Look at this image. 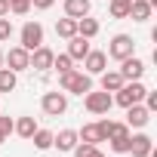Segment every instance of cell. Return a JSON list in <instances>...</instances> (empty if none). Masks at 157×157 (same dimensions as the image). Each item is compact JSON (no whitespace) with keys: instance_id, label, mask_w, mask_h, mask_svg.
<instances>
[{"instance_id":"14","label":"cell","mask_w":157,"mask_h":157,"mask_svg":"<svg viewBox=\"0 0 157 157\" xmlns=\"http://www.w3.org/2000/svg\"><path fill=\"white\" fill-rule=\"evenodd\" d=\"M123 83H126V80H123V74H120L117 68H114V71H108V68H105V71L99 74V86H102L105 93H117Z\"/></svg>"},{"instance_id":"7","label":"cell","mask_w":157,"mask_h":157,"mask_svg":"<svg viewBox=\"0 0 157 157\" xmlns=\"http://www.w3.org/2000/svg\"><path fill=\"white\" fill-rule=\"evenodd\" d=\"M28 59H31V52L25 49V46H13L10 52H3V65L10 68V71H28Z\"/></svg>"},{"instance_id":"28","label":"cell","mask_w":157,"mask_h":157,"mask_svg":"<svg viewBox=\"0 0 157 157\" xmlns=\"http://www.w3.org/2000/svg\"><path fill=\"white\" fill-rule=\"evenodd\" d=\"M10 37H13V22L6 16H0V43H6Z\"/></svg>"},{"instance_id":"5","label":"cell","mask_w":157,"mask_h":157,"mask_svg":"<svg viewBox=\"0 0 157 157\" xmlns=\"http://www.w3.org/2000/svg\"><path fill=\"white\" fill-rule=\"evenodd\" d=\"M40 108H43V114H46V117H62V114L68 111V93H59V90L43 93Z\"/></svg>"},{"instance_id":"9","label":"cell","mask_w":157,"mask_h":157,"mask_svg":"<svg viewBox=\"0 0 157 157\" xmlns=\"http://www.w3.org/2000/svg\"><path fill=\"white\" fill-rule=\"evenodd\" d=\"M105 68H108V56H105L102 49H90V52L83 56V71H86L90 77H99Z\"/></svg>"},{"instance_id":"3","label":"cell","mask_w":157,"mask_h":157,"mask_svg":"<svg viewBox=\"0 0 157 157\" xmlns=\"http://www.w3.org/2000/svg\"><path fill=\"white\" fill-rule=\"evenodd\" d=\"M83 108L90 111V114H108L111 108H114V96L111 93H105V90H90L86 96H83Z\"/></svg>"},{"instance_id":"19","label":"cell","mask_w":157,"mask_h":157,"mask_svg":"<svg viewBox=\"0 0 157 157\" xmlns=\"http://www.w3.org/2000/svg\"><path fill=\"white\" fill-rule=\"evenodd\" d=\"M34 129H37L34 117H19V120H13V132H16L19 139H31V136H34Z\"/></svg>"},{"instance_id":"21","label":"cell","mask_w":157,"mask_h":157,"mask_svg":"<svg viewBox=\"0 0 157 157\" xmlns=\"http://www.w3.org/2000/svg\"><path fill=\"white\" fill-rule=\"evenodd\" d=\"M28 142H34V148H37V151H49V148H52V132L37 126V129H34V136H31Z\"/></svg>"},{"instance_id":"32","label":"cell","mask_w":157,"mask_h":157,"mask_svg":"<svg viewBox=\"0 0 157 157\" xmlns=\"http://www.w3.org/2000/svg\"><path fill=\"white\" fill-rule=\"evenodd\" d=\"M56 0H31V10H49Z\"/></svg>"},{"instance_id":"27","label":"cell","mask_w":157,"mask_h":157,"mask_svg":"<svg viewBox=\"0 0 157 157\" xmlns=\"http://www.w3.org/2000/svg\"><path fill=\"white\" fill-rule=\"evenodd\" d=\"M10 13L13 16H28L31 13V0H10Z\"/></svg>"},{"instance_id":"11","label":"cell","mask_w":157,"mask_h":157,"mask_svg":"<svg viewBox=\"0 0 157 157\" xmlns=\"http://www.w3.org/2000/svg\"><path fill=\"white\" fill-rule=\"evenodd\" d=\"M151 151H154V139H151L148 132L129 136V151H126V154H132V157H148Z\"/></svg>"},{"instance_id":"4","label":"cell","mask_w":157,"mask_h":157,"mask_svg":"<svg viewBox=\"0 0 157 157\" xmlns=\"http://www.w3.org/2000/svg\"><path fill=\"white\" fill-rule=\"evenodd\" d=\"M105 56L114 59V62H123V59L136 56V40H132L129 34H114L111 43H108V52H105Z\"/></svg>"},{"instance_id":"24","label":"cell","mask_w":157,"mask_h":157,"mask_svg":"<svg viewBox=\"0 0 157 157\" xmlns=\"http://www.w3.org/2000/svg\"><path fill=\"white\" fill-rule=\"evenodd\" d=\"M129 3H132V0H108L111 19H129Z\"/></svg>"},{"instance_id":"16","label":"cell","mask_w":157,"mask_h":157,"mask_svg":"<svg viewBox=\"0 0 157 157\" xmlns=\"http://www.w3.org/2000/svg\"><path fill=\"white\" fill-rule=\"evenodd\" d=\"M90 10H93L90 0H65V16L68 19H83V16H90Z\"/></svg>"},{"instance_id":"2","label":"cell","mask_w":157,"mask_h":157,"mask_svg":"<svg viewBox=\"0 0 157 157\" xmlns=\"http://www.w3.org/2000/svg\"><path fill=\"white\" fill-rule=\"evenodd\" d=\"M145 83L142 80H126L117 93H114V105H120V108H129V105H136V102H142L145 99Z\"/></svg>"},{"instance_id":"29","label":"cell","mask_w":157,"mask_h":157,"mask_svg":"<svg viewBox=\"0 0 157 157\" xmlns=\"http://www.w3.org/2000/svg\"><path fill=\"white\" fill-rule=\"evenodd\" d=\"M13 132V117H0V145H3Z\"/></svg>"},{"instance_id":"8","label":"cell","mask_w":157,"mask_h":157,"mask_svg":"<svg viewBox=\"0 0 157 157\" xmlns=\"http://www.w3.org/2000/svg\"><path fill=\"white\" fill-rule=\"evenodd\" d=\"M52 49L43 43V46H37V49H31V59H28V68H34V71H40V74H46L49 68H52Z\"/></svg>"},{"instance_id":"20","label":"cell","mask_w":157,"mask_h":157,"mask_svg":"<svg viewBox=\"0 0 157 157\" xmlns=\"http://www.w3.org/2000/svg\"><path fill=\"white\" fill-rule=\"evenodd\" d=\"M77 34H80V37H86V40H93V37L99 34V22H96L93 16H83V19H77Z\"/></svg>"},{"instance_id":"33","label":"cell","mask_w":157,"mask_h":157,"mask_svg":"<svg viewBox=\"0 0 157 157\" xmlns=\"http://www.w3.org/2000/svg\"><path fill=\"white\" fill-rule=\"evenodd\" d=\"M0 16H10V0H0Z\"/></svg>"},{"instance_id":"26","label":"cell","mask_w":157,"mask_h":157,"mask_svg":"<svg viewBox=\"0 0 157 157\" xmlns=\"http://www.w3.org/2000/svg\"><path fill=\"white\" fill-rule=\"evenodd\" d=\"M96 151H99V145H90V142H77L71 154H74V157H93Z\"/></svg>"},{"instance_id":"30","label":"cell","mask_w":157,"mask_h":157,"mask_svg":"<svg viewBox=\"0 0 157 157\" xmlns=\"http://www.w3.org/2000/svg\"><path fill=\"white\" fill-rule=\"evenodd\" d=\"M96 123H99V129H102V139L108 142V136H111V129H114V120H108V117L102 114V120H96Z\"/></svg>"},{"instance_id":"35","label":"cell","mask_w":157,"mask_h":157,"mask_svg":"<svg viewBox=\"0 0 157 157\" xmlns=\"http://www.w3.org/2000/svg\"><path fill=\"white\" fill-rule=\"evenodd\" d=\"M93 157H105V154H102V151H96V154H93Z\"/></svg>"},{"instance_id":"23","label":"cell","mask_w":157,"mask_h":157,"mask_svg":"<svg viewBox=\"0 0 157 157\" xmlns=\"http://www.w3.org/2000/svg\"><path fill=\"white\" fill-rule=\"evenodd\" d=\"M56 34H59L62 40L74 37V34H77V19H68V16H65V19H59V22H56Z\"/></svg>"},{"instance_id":"12","label":"cell","mask_w":157,"mask_h":157,"mask_svg":"<svg viewBox=\"0 0 157 157\" xmlns=\"http://www.w3.org/2000/svg\"><path fill=\"white\" fill-rule=\"evenodd\" d=\"M117 71L123 74V80H142V74H145V62H142L139 56H129V59L120 62Z\"/></svg>"},{"instance_id":"22","label":"cell","mask_w":157,"mask_h":157,"mask_svg":"<svg viewBox=\"0 0 157 157\" xmlns=\"http://www.w3.org/2000/svg\"><path fill=\"white\" fill-rule=\"evenodd\" d=\"M16 83H19V74L16 71H10L6 65L0 68V93H13L16 90Z\"/></svg>"},{"instance_id":"25","label":"cell","mask_w":157,"mask_h":157,"mask_svg":"<svg viewBox=\"0 0 157 157\" xmlns=\"http://www.w3.org/2000/svg\"><path fill=\"white\" fill-rule=\"evenodd\" d=\"M52 68H56L59 74H65V71H71V68H74V59H71L68 52H62V56H52Z\"/></svg>"},{"instance_id":"1","label":"cell","mask_w":157,"mask_h":157,"mask_svg":"<svg viewBox=\"0 0 157 157\" xmlns=\"http://www.w3.org/2000/svg\"><path fill=\"white\" fill-rule=\"evenodd\" d=\"M59 90H62V93H71V96H86V93L93 90V77H90L86 71L71 68V71L59 74Z\"/></svg>"},{"instance_id":"18","label":"cell","mask_w":157,"mask_h":157,"mask_svg":"<svg viewBox=\"0 0 157 157\" xmlns=\"http://www.w3.org/2000/svg\"><path fill=\"white\" fill-rule=\"evenodd\" d=\"M77 139H80V142H90V145H99V142H105V139H102V129H99V123H83V129H77Z\"/></svg>"},{"instance_id":"6","label":"cell","mask_w":157,"mask_h":157,"mask_svg":"<svg viewBox=\"0 0 157 157\" xmlns=\"http://www.w3.org/2000/svg\"><path fill=\"white\" fill-rule=\"evenodd\" d=\"M19 46H25L28 52L43 46V25L40 22H25L22 31H19Z\"/></svg>"},{"instance_id":"13","label":"cell","mask_w":157,"mask_h":157,"mask_svg":"<svg viewBox=\"0 0 157 157\" xmlns=\"http://www.w3.org/2000/svg\"><path fill=\"white\" fill-rule=\"evenodd\" d=\"M77 142H80V139H77V129H59V132H52V148H59L62 154H71Z\"/></svg>"},{"instance_id":"34","label":"cell","mask_w":157,"mask_h":157,"mask_svg":"<svg viewBox=\"0 0 157 157\" xmlns=\"http://www.w3.org/2000/svg\"><path fill=\"white\" fill-rule=\"evenodd\" d=\"M0 68H3V49H0Z\"/></svg>"},{"instance_id":"10","label":"cell","mask_w":157,"mask_h":157,"mask_svg":"<svg viewBox=\"0 0 157 157\" xmlns=\"http://www.w3.org/2000/svg\"><path fill=\"white\" fill-rule=\"evenodd\" d=\"M148 120H151V111H148L142 102H136V105L126 108V126H129V129H145Z\"/></svg>"},{"instance_id":"15","label":"cell","mask_w":157,"mask_h":157,"mask_svg":"<svg viewBox=\"0 0 157 157\" xmlns=\"http://www.w3.org/2000/svg\"><path fill=\"white\" fill-rule=\"evenodd\" d=\"M90 49H93V46H90V40H86V37H80V34L68 37V56H71L74 62H83V56H86Z\"/></svg>"},{"instance_id":"17","label":"cell","mask_w":157,"mask_h":157,"mask_svg":"<svg viewBox=\"0 0 157 157\" xmlns=\"http://www.w3.org/2000/svg\"><path fill=\"white\" fill-rule=\"evenodd\" d=\"M151 13H154V6L148 3V0H132L129 3V19L132 22H148Z\"/></svg>"},{"instance_id":"31","label":"cell","mask_w":157,"mask_h":157,"mask_svg":"<svg viewBox=\"0 0 157 157\" xmlns=\"http://www.w3.org/2000/svg\"><path fill=\"white\" fill-rule=\"evenodd\" d=\"M145 108H148V111H151V114H154V111H157V93H151V90H148V93H145Z\"/></svg>"}]
</instances>
